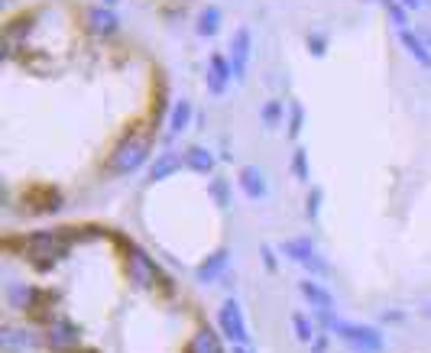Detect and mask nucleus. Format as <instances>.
<instances>
[{
	"label": "nucleus",
	"instance_id": "f257e3e1",
	"mask_svg": "<svg viewBox=\"0 0 431 353\" xmlns=\"http://www.w3.org/2000/svg\"><path fill=\"white\" fill-rule=\"evenodd\" d=\"M72 227H62V230H36V234L23 236V253L32 259V266L39 269H49L52 263H59V259L68 253V246L75 243Z\"/></svg>",
	"mask_w": 431,
	"mask_h": 353
},
{
	"label": "nucleus",
	"instance_id": "f03ea898",
	"mask_svg": "<svg viewBox=\"0 0 431 353\" xmlns=\"http://www.w3.org/2000/svg\"><path fill=\"white\" fill-rule=\"evenodd\" d=\"M315 311H318V321L325 324L327 331H334L354 353H379L383 350V334H379L376 327L350 324V321H344V318H337L331 308H315Z\"/></svg>",
	"mask_w": 431,
	"mask_h": 353
},
{
	"label": "nucleus",
	"instance_id": "7ed1b4c3",
	"mask_svg": "<svg viewBox=\"0 0 431 353\" xmlns=\"http://www.w3.org/2000/svg\"><path fill=\"white\" fill-rule=\"evenodd\" d=\"M146 156H149V137L146 133H130L114 150L107 169L114 172V175H130V172H137L146 162Z\"/></svg>",
	"mask_w": 431,
	"mask_h": 353
},
{
	"label": "nucleus",
	"instance_id": "20e7f679",
	"mask_svg": "<svg viewBox=\"0 0 431 353\" xmlns=\"http://www.w3.org/2000/svg\"><path fill=\"white\" fill-rule=\"evenodd\" d=\"M126 272H130V282L137 289H156V282H166L156 263L133 243H130V253H126Z\"/></svg>",
	"mask_w": 431,
	"mask_h": 353
},
{
	"label": "nucleus",
	"instance_id": "39448f33",
	"mask_svg": "<svg viewBox=\"0 0 431 353\" xmlns=\"http://www.w3.org/2000/svg\"><path fill=\"white\" fill-rule=\"evenodd\" d=\"M218 324H221V334L227 337V341L233 343H247L250 341V334H247V321H243V311L237 301H224L221 314H218Z\"/></svg>",
	"mask_w": 431,
	"mask_h": 353
},
{
	"label": "nucleus",
	"instance_id": "423d86ee",
	"mask_svg": "<svg viewBox=\"0 0 431 353\" xmlns=\"http://www.w3.org/2000/svg\"><path fill=\"white\" fill-rule=\"evenodd\" d=\"M46 343H49L55 353H72L75 347L82 343V331H78L72 321L59 318V321L49 324V337H46Z\"/></svg>",
	"mask_w": 431,
	"mask_h": 353
},
{
	"label": "nucleus",
	"instance_id": "0eeeda50",
	"mask_svg": "<svg viewBox=\"0 0 431 353\" xmlns=\"http://www.w3.org/2000/svg\"><path fill=\"white\" fill-rule=\"evenodd\" d=\"M250 46H253L250 26H240L231 39V68L237 81H243V72H247V62H250Z\"/></svg>",
	"mask_w": 431,
	"mask_h": 353
},
{
	"label": "nucleus",
	"instance_id": "6e6552de",
	"mask_svg": "<svg viewBox=\"0 0 431 353\" xmlns=\"http://www.w3.org/2000/svg\"><path fill=\"white\" fill-rule=\"evenodd\" d=\"M84 26L95 36H111L117 30V17L111 10H104V7H91V10L84 13Z\"/></svg>",
	"mask_w": 431,
	"mask_h": 353
},
{
	"label": "nucleus",
	"instance_id": "1a4fd4ad",
	"mask_svg": "<svg viewBox=\"0 0 431 353\" xmlns=\"http://www.w3.org/2000/svg\"><path fill=\"white\" fill-rule=\"evenodd\" d=\"M231 78H233V68L227 65V59H224V55H211V68H208V88L211 91L221 94Z\"/></svg>",
	"mask_w": 431,
	"mask_h": 353
},
{
	"label": "nucleus",
	"instance_id": "9d476101",
	"mask_svg": "<svg viewBox=\"0 0 431 353\" xmlns=\"http://www.w3.org/2000/svg\"><path fill=\"white\" fill-rule=\"evenodd\" d=\"M240 188L247 192V198H263L266 194V175L263 169H256V165H243L240 169Z\"/></svg>",
	"mask_w": 431,
	"mask_h": 353
},
{
	"label": "nucleus",
	"instance_id": "9b49d317",
	"mask_svg": "<svg viewBox=\"0 0 431 353\" xmlns=\"http://www.w3.org/2000/svg\"><path fill=\"white\" fill-rule=\"evenodd\" d=\"M227 259H231V253H227V250L211 253V256L204 259L198 269H195V279H198V282H214V279H218L224 269H227Z\"/></svg>",
	"mask_w": 431,
	"mask_h": 353
},
{
	"label": "nucleus",
	"instance_id": "f8f14e48",
	"mask_svg": "<svg viewBox=\"0 0 431 353\" xmlns=\"http://www.w3.org/2000/svg\"><path fill=\"white\" fill-rule=\"evenodd\" d=\"M39 299H46V292L32 289V285H10V305L20 311L39 308Z\"/></svg>",
	"mask_w": 431,
	"mask_h": 353
},
{
	"label": "nucleus",
	"instance_id": "ddd939ff",
	"mask_svg": "<svg viewBox=\"0 0 431 353\" xmlns=\"http://www.w3.org/2000/svg\"><path fill=\"white\" fill-rule=\"evenodd\" d=\"M185 353H224V347H221L218 334L211 331V327H201V331L189 341V350Z\"/></svg>",
	"mask_w": 431,
	"mask_h": 353
},
{
	"label": "nucleus",
	"instance_id": "4468645a",
	"mask_svg": "<svg viewBox=\"0 0 431 353\" xmlns=\"http://www.w3.org/2000/svg\"><path fill=\"white\" fill-rule=\"evenodd\" d=\"M182 169V156H175V152H162L156 162H153V169H149V182H162V179H169L172 172Z\"/></svg>",
	"mask_w": 431,
	"mask_h": 353
},
{
	"label": "nucleus",
	"instance_id": "2eb2a0df",
	"mask_svg": "<svg viewBox=\"0 0 431 353\" xmlns=\"http://www.w3.org/2000/svg\"><path fill=\"white\" fill-rule=\"evenodd\" d=\"M298 289H302V295L312 301V308H334V295H331L325 285H318V282L305 279V282H302Z\"/></svg>",
	"mask_w": 431,
	"mask_h": 353
},
{
	"label": "nucleus",
	"instance_id": "dca6fc26",
	"mask_svg": "<svg viewBox=\"0 0 431 353\" xmlns=\"http://www.w3.org/2000/svg\"><path fill=\"white\" fill-rule=\"evenodd\" d=\"M282 253H285L289 259H295V263H302V266H308V263L318 256L315 246H312V240H285V243H282Z\"/></svg>",
	"mask_w": 431,
	"mask_h": 353
},
{
	"label": "nucleus",
	"instance_id": "f3484780",
	"mask_svg": "<svg viewBox=\"0 0 431 353\" xmlns=\"http://www.w3.org/2000/svg\"><path fill=\"white\" fill-rule=\"evenodd\" d=\"M399 39H402V46H405V49H409V52L415 55L421 65H431V52H428L431 46H428V39H425V36H415V32L402 30V32H399Z\"/></svg>",
	"mask_w": 431,
	"mask_h": 353
},
{
	"label": "nucleus",
	"instance_id": "a211bd4d",
	"mask_svg": "<svg viewBox=\"0 0 431 353\" xmlns=\"http://www.w3.org/2000/svg\"><path fill=\"white\" fill-rule=\"evenodd\" d=\"M185 165H189L191 172H201V175H208V172L214 169V156H211L204 146H191V150L185 152Z\"/></svg>",
	"mask_w": 431,
	"mask_h": 353
},
{
	"label": "nucleus",
	"instance_id": "6ab92c4d",
	"mask_svg": "<svg viewBox=\"0 0 431 353\" xmlns=\"http://www.w3.org/2000/svg\"><path fill=\"white\" fill-rule=\"evenodd\" d=\"M3 350L7 353H13V350H20V347H32L36 343V337L32 334H26V331H13V327H3Z\"/></svg>",
	"mask_w": 431,
	"mask_h": 353
},
{
	"label": "nucleus",
	"instance_id": "aec40b11",
	"mask_svg": "<svg viewBox=\"0 0 431 353\" xmlns=\"http://www.w3.org/2000/svg\"><path fill=\"white\" fill-rule=\"evenodd\" d=\"M189 120H191V101H179L172 108V117H169V133H182L189 127Z\"/></svg>",
	"mask_w": 431,
	"mask_h": 353
},
{
	"label": "nucleus",
	"instance_id": "412c9836",
	"mask_svg": "<svg viewBox=\"0 0 431 353\" xmlns=\"http://www.w3.org/2000/svg\"><path fill=\"white\" fill-rule=\"evenodd\" d=\"M218 26H221V10H218V7H204V10L198 13V32L201 36H214Z\"/></svg>",
	"mask_w": 431,
	"mask_h": 353
},
{
	"label": "nucleus",
	"instance_id": "4be33fe9",
	"mask_svg": "<svg viewBox=\"0 0 431 353\" xmlns=\"http://www.w3.org/2000/svg\"><path fill=\"white\" fill-rule=\"evenodd\" d=\"M211 198L218 208H227L231 204V188H227V179H211Z\"/></svg>",
	"mask_w": 431,
	"mask_h": 353
},
{
	"label": "nucleus",
	"instance_id": "5701e85b",
	"mask_svg": "<svg viewBox=\"0 0 431 353\" xmlns=\"http://www.w3.org/2000/svg\"><path fill=\"white\" fill-rule=\"evenodd\" d=\"M292 324H295V334H298V341H302V343H312L318 337L315 327H312V321H308L305 314H292Z\"/></svg>",
	"mask_w": 431,
	"mask_h": 353
},
{
	"label": "nucleus",
	"instance_id": "b1692460",
	"mask_svg": "<svg viewBox=\"0 0 431 353\" xmlns=\"http://www.w3.org/2000/svg\"><path fill=\"white\" fill-rule=\"evenodd\" d=\"M383 7H386V13L392 17V23L399 26V30H405V23H409V13H405V7H399L396 0H379Z\"/></svg>",
	"mask_w": 431,
	"mask_h": 353
},
{
	"label": "nucleus",
	"instance_id": "393cba45",
	"mask_svg": "<svg viewBox=\"0 0 431 353\" xmlns=\"http://www.w3.org/2000/svg\"><path fill=\"white\" fill-rule=\"evenodd\" d=\"M292 172H295V179H302V182H308V179H312V175H308V152L305 150H295Z\"/></svg>",
	"mask_w": 431,
	"mask_h": 353
},
{
	"label": "nucleus",
	"instance_id": "a878e982",
	"mask_svg": "<svg viewBox=\"0 0 431 353\" xmlns=\"http://www.w3.org/2000/svg\"><path fill=\"white\" fill-rule=\"evenodd\" d=\"M302 120H305V108L302 104H292V120H289V137H298L302 133Z\"/></svg>",
	"mask_w": 431,
	"mask_h": 353
},
{
	"label": "nucleus",
	"instance_id": "bb28decb",
	"mask_svg": "<svg viewBox=\"0 0 431 353\" xmlns=\"http://www.w3.org/2000/svg\"><path fill=\"white\" fill-rule=\"evenodd\" d=\"M279 117H282V104H279V101H269V104L263 108V120L269 123V127H276Z\"/></svg>",
	"mask_w": 431,
	"mask_h": 353
},
{
	"label": "nucleus",
	"instance_id": "cd10ccee",
	"mask_svg": "<svg viewBox=\"0 0 431 353\" xmlns=\"http://www.w3.org/2000/svg\"><path fill=\"white\" fill-rule=\"evenodd\" d=\"M318 211H321V188H312V194H308V201H305V214L315 221Z\"/></svg>",
	"mask_w": 431,
	"mask_h": 353
},
{
	"label": "nucleus",
	"instance_id": "c85d7f7f",
	"mask_svg": "<svg viewBox=\"0 0 431 353\" xmlns=\"http://www.w3.org/2000/svg\"><path fill=\"white\" fill-rule=\"evenodd\" d=\"M325 36H308V52H315V55H325Z\"/></svg>",
	"mask_w": 431,
	"mask_h": 353
},
{
	"label": "nucleus",
	"instance_id": "c756f323",
	"mask_svg": "<svg viewBox=\"0 0 431 353\" xmlns=\"http://www.w3.org/2000/svg\"><path fill=\"white\" fill-rule=\"evenodd\" d=\"M325 347H327L325 337H315V341H312V350H315V353H325Z\"/></svg>",
	"mask_w": 431,
	"mask_h": 353
},
{
	"label": "nucleus",
	"instance_id": "7c9ffc66",
	"mask_svg": "<svg viewBox=\"0 0 431 353\" xmlns=\"http://www.w3.org/2000/svg\"><path fill=\"white\" fill-rule=\"evenodd\" d=\"M405 7H412V10H421V7H428V0H405Z\"/></svg>",
	"mask_w": 431,
	"mask_h": 353
},
{
	"label": "nucleus",
	"instance_id": "2f4dec72",
	"mask_svg": "<svg viewBox=\"0 0 431 353\" xmlns=\"http://www.w3.org/2000/svg\"><path fill=\"white\" fill-rule=\"evenodd\" d=\"M263 256H266V266L276 269V256H273V250H263Z\"/></svg>",
	"mask_w": 431,
	"mask_h": 353
},
{
	"label": "nucleus",
	"instance_id": "473e14b6",
	"mask_svg": "<svg viewBox=\"0 0 431 353\" xmlns=\"http://www.w3.org/2000/svg\"><path fill=\"white\" fill-rule=\"evenodd\" d=\"M233 353H253V350L247 347V343H237V347H233Z\"/></svg>",
	"mask_w": 431,
	"mask_h": 353
},
{
	"label": "nucleus",
	"instance_id": "72a5a7b5",
	"mask_svg": "<svg viewBox=\"0 0 431 353\" xmlns=\"http://www.w3.org/2000/svg\"><path fill=\"white\" fill-rule=\"evenodd\" d=\"M107 3H117V0H107Z\"/></svg>",
	"mask_w": 431,
	"mask_h": 353
}]
</instances>
